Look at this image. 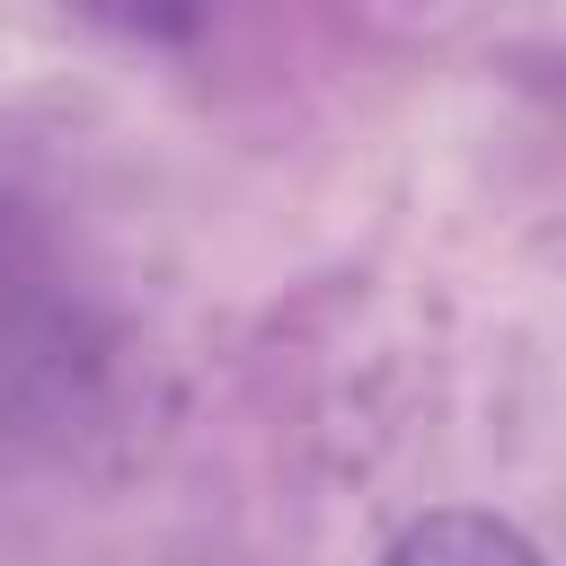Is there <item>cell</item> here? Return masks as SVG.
Instances as JSON below:
<instances>
[{"label": "cell", "mask_w": 566, "mask_h": 566, "mask_svg": "<svg viewBox=\"0 0 566 566\" xmlns=\"http://www.w3.org/2000/svg\"><path fill=\"white\" fill-rule=\"evenodd\" d=\"M124 336L27 195H0V460H62L115 416Z\"/></svg>", "instance_id": "6da1fadb"}, {"label": "cell", "mask_w": 566, "mask_h": 566, "mask_svg": "<svg viewBox=\"0 0 566 566\" xmlns=\"http://www.w3.org/2000/svg\"><path fill=\"white\" fill-rule=\"evenodd\" d=\"M380 566H548V557H539V539L513 531L504 513L433 504V513H416V522L380 548Z\"/></svg>", "instance_id": "7a4b0ae2"}, {"label": "cell", "mask_w": 566, "mask_h": 566, "mask_svg": "<svg viewBox=\"0 0 566 566\" xmlns=\"http://www.w3.org/2000/svg\"><path fill=\"white\" fill-rule=\"evenodd\" d=\"M221 0H71V18H88L97 35H124V44H186L212 27Z\"/></svg>", "instance_id": "3957f363"}]
</instances>
